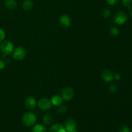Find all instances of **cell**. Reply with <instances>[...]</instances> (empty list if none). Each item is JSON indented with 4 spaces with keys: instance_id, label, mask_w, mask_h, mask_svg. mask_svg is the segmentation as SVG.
<instances>
[{
    "instance_id": "cell-21",
    "label": "cell",
    "mask_w": 132,
    "mask_h": 132,
    "mask_svg": "<svg viewBox=\"0 0 132 132\" xmlns=\"http://www.w3.org/2000/svg\"><path fill=\"white\" fill-rule=\"evenodd\" d=\"M119 132H130V130L126 125H122L119 128Z\"/></svg>"
},
{
    "instance_id": "cell-14",
    "label": "cell",
    "mask_w": 132,
    "mask_h": 132,
    "mask_svg": "<svg viewBox=\"0 0 132 132\" xmlns=\"http://www.w3.org/2000/svg\"><path fill=\"white\" fill-rule=\"evenodd\" d=\"M53 121V117L52 114L49 113H45L43 117V122L45 125H49Z\"/></svg>"
},
{
    "instance_id": "cell-8",
    "label": "cell",
    "mask_w": 132,
    "mask_h": 132,
    "mask_svg": "<svg viewBox=\"0 0 132 132\" xmlns=\"http://www.w3.org/2000/svg\"><path fill=\"white\" fill-rule=\"evenodd\" d=\"M59 23L62 27L67 28L71 25L72 20L69 15H67V14H63L59 18Z\"/></svg>"
},
{
    "instance_id": "cell-7",
    "label": "cell",
    "mask_w": 132,
    "mask_h": 132,
    "mask_svg": "<svg viewBox=\"0 0 132 132\" xmlns=\"http://www.w3.org/2000/svg\"><path fill=\"white\" fill-rule=\"evenodd\" d=\"M38 107L42 110H48L52 107L51 101L46 98H43L38 102Z\"/></svg>"
},
{
    "instance_id": "cell-28",
    "label": "cell",
    "mask_w": 132,
    "mask_h": 132,
    "mask_svg": "<svg viewBox=\"0 0 132 132\" xmlns=\"http://www.w3.org/2000/svg\"><path fill=\"white\" fill-rule=\"evenodd\" d=\"M130 132H132V131H130Z\"/></svg>"
},
{
    "instance_id": "cell-6",
    "label": "cell",
    "mask_w": 132,
    "mask_h": 132,
    "mask_svg": "<svg viewBox=\"0 0 132 132\" xmlns=\"http://www.w3.org/2000/svg\"><path fill=\"white\" fill-rule=\"evenodd\" d=\"M64 128L67 132H78L76 130V122L73 119H68L64 123Z\"/></svg>"
},
{
    "instance_id": "cell-9",
    "label": "cell",
    "mask_w": 132,
    "mask_h": 132,
    "mask_svg": "<svg viewBox=\"0 0 132 132\" xmlns=\"http://www.w3.org/2000/svg\"><path fill=\"white\" fill-rule=\"evenodd\" d=\"M113 72L110 71V70H104L101 73V77L105 82H110L112 81L114 79L113 77Z\"/></svg>"
},
{
    "instance_id": "cell-10",
    "label": "cell",
    "mask_w": 132,
    "mask_h": 132,
    "mask_svg": "<svg viewBox=\"0 0 132 132\" xmlns=\"http://www.w3.org/2000/svg\"><path fill=\"white\" fill-rule=\"evenodd\" d=\"M24 104L28 109L34 110L36 107V100L32 97H28L26 98Z\"/></svg>"
},
{
    "instance_id": "cell-15",
    "label": "cell",
    "mask_w": 132,
    "mask_h": 132,
    "mask_svg": "<svg viewBox=\"0 0 132 132\" xmlns=\"http://www.w3.org/2000/svg\"><path fill=\"white\" fill-rule=\"evenodd\" d=\"M32 132H46V128L44 125L37 124L34 126Z\"/></svg>"
},
{
    "instance_id": "cell-5",
    "label": "cell",
    "mask_w": 132,
    "mask_h": 132,
    "mask_svg": "<svg viewBox=\"0 0 132 132\" xmlns=\"http://www.w3.org/2000/svg\"><path fill=\"white\" fill-rule=\"evenodd\" d=\"M26 56V50L24 48L19 46L15 48L13 53V58L15 60H23Z\"/></svg>"
},
{
    "instance_id": "cell-1",
    "label": "cell",
    "mask_w": 132,
    "mask_h": 132,
    "mask_svg": "<svg viewBox=\"0 0 132 132\" xmlns=\"http://www.w3.org/2000/svg\"><path fill=\"white\" fill-rule=\"evenodd\" d=\"M36 121H37V117L33 112H25L22 116V122L25 126L28 127L34 126L36 124Z\"/></svg>"
},
{
    "instance_id": "cell-19",
    "label": "cell",
    "mask_w": 132,
    "mask_h": 132,
    "mask_svg": "<svg viewBox=\"0 0 132 132\" xmlns=\"http://www.w3.org/2000/svg\"><path fill=\"white\" fill-rule=\"evenodd\" d=\"M132 0H122V4L125 7L129 8L131 9V5Z\"/></svg>"
},
{
    "instance_id": "cell-26",
    "label": "cell",
    "mask_w": 132,
    "mask_h": 132,
    "mask_svg": "<svg viewBox=\"0 0 132 132\" xmlns=\"http://www.w3.org/2000/svg\"><path fill=\"white\" fill-rule=\"evenodd\" d=\"M113 77H114L115 79L117 80V81H118V80H119L120 79H121V75L119 74V73H116V74L114 75V76H113Z\"/></svg>"
},
{
    "instance_id": "cell-23",
    "label": "cell",
    "mask_w": 132,
    "mask_h": 132,
    "mask_svg": "<svg viewBox=\"0 0 132 132\" xmlns=\"http://www.w3.org/2000/svg\"><path fill=\"white\" fill-rule=\"evenodd\" d=\"M5 37V32L3 29L0 28V42L3 41Z\"/></svg>"
},
{
    "instance_id": "cell-16",
    "label": "cell",
    "mask_w": 132,
    "mask_h": 132,
    "mask_svg": "<svg viewBox=\"0 0 132 132\" xmlns=\"http://www.w3.org/2000/svg\"><path fill=\"white\" fill-rule=\"evenodd\" d=\"M33 7V2L31 0H25L23 3V9L26 11H29Z\"/></svg>"
},
{
    "instance_id": "cell-17",
    "label": "cell",
    "mask_w": 132,
    "mask_h": 132,
    "mask_svg": "<svg viewBox=\"0 0 132 132\" xmlns=\"http://www.w3.org/2000/svg\"><path fill=\"white\" fill-rule=\"evenodd\" d=\"M110 34L113 37H117L119 34V30L118 28L116 27H112L110 28Z\"/></svg>"
},
{
    "instance_id": "cell-22",
    "label": "cell",
    "mask_w": 132,
    "mask_h": 132,
    "mask_svg": "<svg viewBox=\"0 0 132 132\" xmlns=\"http://www.w3.org/2000/svg\"><path fill=\"white\" fill-rule=\"evenodd\" d=\"M117 87L116 85H111L110 87V92L112 94H114L117 92Z\"/></svg>"
},
{
    "instance_id": "cell-11",
    "label": "cell",
    "mask_w": 132,
    "mask_h": 132,
    "mask_svg": "<svg viewBox=\"0 0 132 132\" xmlns=\"http://www.w3.org/2000/svg\"><path fill=\"white\" fill-rule=\"evenodd\" d=\"M48 132H67V130L63 125L55 124L51 126V128L49 129Z\"/></svg>"
},
{
    "instance_id": "cell-18",
    "label": "cell",
    "mask_w": 132,
    "mask_h": 132,
    "mask_svg": "<svg viewBox=\"0 0 132 132\" xmlns=\"http://www.w3.org/2000/svg\"><path fill=\"white\" fill-rule=\"evenodd\" d=\"M57 113H64L66 112H67V107L64 105H61V104L60 106H57Z\"/></svg>"
},
{
    "instance_id": "cell-20",
    "label": "cell",
    "mask_w": 132,
    "mask_h": 132,
    "mask_svg": "<svg viewBox=\"0 0 132 132\" xmlns=\"http://www.w3.org/2000/svg\"><path fill=\"white\" fill-rule=\"evenodd\" d=\"M111 14V11L109 9H105L103 10V12H102V15L104 18H108L110 15Z\"/></svg>"
},
{
    "instance_id": "cell-2",
    "label": "cell",
    "mask_w": 132,
    "mask_h": 132,
    "mask_svg": "<svg viewBox=\"0 0 132 132\" xmlns=\"http://www.w3.org/2000/svg\"><path fill=\"white\" fill-rule=\"evenodd\" d=\"M0 50L3 57L10 55L14 50V45L10 41H4L0 45Z\"/></svg>"
},
{
    "instance_id": "cell-27",
    "label": "cell",
    "mask_w": 132,
    "mask_h": 132,
    "mask_svg": "<svg viewBox=\"0 0 132 132\" xmlns=\"http://www.w3.org/2000/svg\"><path fill=\"white\" fill-rule=\"evenodd\" d=\"M131 17H132V9H131Z\"/></svg>"
},
{
    "instance_id": "cell-13",
    "label": "cell",
    "mask_w": 132,
    "mask_h": 132,
    "mask_svg": "<svg viewBox=\"0 0 132 132\" xmlns=\"http://www.w3.org/2000/svg\"><path fill=\"white\" fill-rule=\"evenodd\" d=\"M5 5L9 10H14L17 6V2L15 0H5Z\"/></svg>"
},
{
    "instance_id": "cell-12",
    "label": "cell",
    "mask_w": 132,
    "mask_h": 132,
    "mask_svg": "<svg viewBox=\"0 0 132 132\" xmlns=\"http://www.w3.org/2000/svg\"><path fill=\"white\" fill-rule=\"evenodd\" d=\"M63 98L60 96V95H55L52 97L51 99V103L53 105L55 106H59L63 103Z\"/></svg>"
},
{
    "instance_id": "cell-3",
    "label": "cell",
    "mask_w": 132,
    "mask_h": 132,
    "mask_svg": "<svg viewBox=\"0 0 132 132\" xmlns=\"http://www.w3.org/2000/svg\"><path fill=\"white\" fill-rule=\"evenodd\" d=\"M128 20V15L125 12L119 11L116 13L113 18V21L115 23L118 25H122L125 24Z\"/></svg>"
},
{
    "instance_id": "cell-25",
    "label": "cell",
    "mask_w": 132,
    "mask_h": 132,
    "mask_svg": "<svg viewBox=\"0 0 132 132\" xmlns=\"http://www.w3.org/2000/svg\"><path fill=\"white\" fill-rule=\"evenodd\" d=\"M5 64H5V62L3 60L0 59V70L3 69L5 67Z\"/></svg>"
},
{
    "instance_id": "cell-24",
    "label": "cell",
    "mask_w": 132,
    "mask_h": 132,
    "mask_svg": "<svg viewBox=\"0 0 132 132\" xmlns=\"http://www.w3.org/2000/svg\"><path fill=\"white\" fill-rule=\"evenodd\" d=\"M107 3L110 5H115L117 3L119 0H106Z\"/></svg>"
},
{
    "instance_id": "cell-4",
    "label": "cell",
    "mask_w": 132,
    "mask_h": 132,
    "mask_svg": "<svg viewBox=\"0 0 132 132\" xmlns=\"http://www.w3.org/2000/svg\"><path fill=\"white\" fill-rule=\"evenodd\" d=\"M74 95V90L70 86H66L61 91V97L66 101H70Z\"/></svg>"
}]
</instances>
